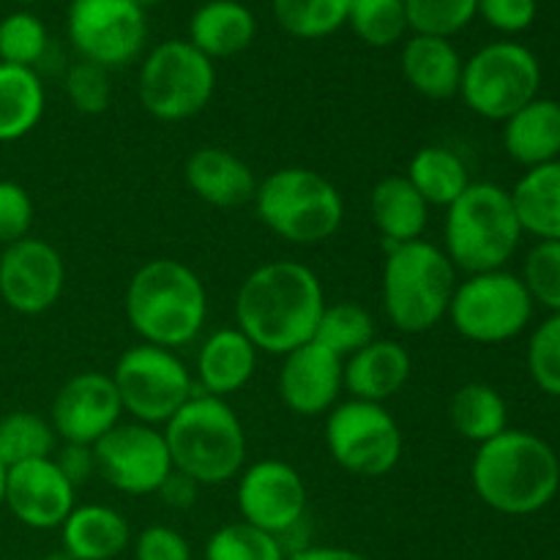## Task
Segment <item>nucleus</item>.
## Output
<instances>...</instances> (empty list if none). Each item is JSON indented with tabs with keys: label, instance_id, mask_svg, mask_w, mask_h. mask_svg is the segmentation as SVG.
Masks as SVG:
<instances>
[{
	"label": "nucleus",
	"instance_id": "47",
	"mask_svg": "<svg viewBox=\"0 0 560 560\" xmlns=\"http://www.w3.org/2000/svg\"><path fill=\"white\" fill-rule=\"evenodd\" d=\"M288 560H370L361 552L348 550V547H301L290 552Z\"/></svg>",
	"mask_w": 560,
	"mask_h": 560
},
{
	"label": "nucleus",
	"instance_id": "6",
	"mask_svg": "<svg viewBox=\"0 0 560 560\" xmlns=\"http://www.w3.org/2000/svg\"><path fill=\"white\" fill-rule=\"evenodd\" d=\"M523 241V224L514 211L512 191L479 180L470 184L443 219V252L457 271H501Z\"/></svg>",
	"mask_w": 560,
	"mask_h": 560
},
{
	"label": "nucleus",
	"instance_id": "14",
	"mask_svg": "<svg viewBox=\"0 0 560 560\" xmlns=\"http://www.w3.org/2000/svg\"><path fill=\"white\" fill-rule=\"evenodd\" d=\"M96 474L124 495H156L173 474L167 441L159 427L120 421L102 441L93 443Z\"/></svg>",
	"mask_w": 560,
	"mask_h": 560
},
{
	"label": "nucleus",
	"instance_id": "20",
	"mask_svg": "<svg viewBox=\"0 0 560 560\" xmlns=\"http://www.w3.org/2000/svg\"><path fill=\"white\" fill-rule=\"evenodd\" d=\"M184 180L197 200L213 208H241L255 200L257 175L228 148H197L184 164Z\"/></svg>",
	"mask_w": 560,
	"mask_h": 560
},
{
	"label": "nucleus",
	"instance_id": "33",
	"mask_svg": "<svg viewBox=\"0 0 560 560\" xmlns=\"http://www.w3.org/2000/svg\"><path fill=\"white\" fill-rule=\"evenodd\" d=\"M58 452V435L44 416L33 410H14L0 419V463L5 468L52 457Z\"/></svg>",
	"mask_w": 560,
	"mask_h": 560
},
{
	"label": "nucleus",
	"instance_id": "39",
	"mask_svg": "<svg viewBox=\"0 0 560 560\" xmlns=\"http://www.w3.org/2000/svg\"><path fill=\"white\" fill-rule=\"evenodd\" d=\"M534 304L560 312V241H539L525 257L523 277Z\"/></svg>",
	"mask_w": 560,
	"mask_h": 560
},
{
	"label": "nucleus",
	"instance_id": "27",
	"mask_svg": "<svg viewBox=\"0 0 560 560\" xmlns=\"http://www.w3.org/2000/svg\"><path fill=\"white\" fill-rule=\"evenodd\" d=\"M503 148L528 170L560 159V102L536 96L503 120Z\"/></svg>",
	"mask_w": 560,
	"mask_h": 560
},
{
	"label": "nucleus",
	"instance_id": "40",
	"mask_svg": "<svg viewBox=\"0 0 560 560\" xmlns=\"http://www.w3.org/2000/svg\"><path fill=\"white\" fill-rule=\"evenodd\" d=\"M528 372L541 392L560 397V312L547 317L530 337Z\"/></svg>",
	"mask_w": 560,
	"mask_h": 560
},
{
	"label": "nucleus",
	"instance_id": "10",
	"mask_svg": "<svg viewBox=\"0 0 560 560\" xmlns=\"http://www.w3.org/2000/svg\"><path fill=\"white\" fill-rule=\"evenodd\" d=\"M124 413L140 424H167L191 397L195 377L175 350L140 342L120 353L113 370Z\"/></svg>",
	"mask_w": 560,
	"mask_h": 560
},
{
	"label": "nucleus",
	"instance_id": "45",
	"mask_svg": "<svg viewBox=\"0 0 560 560\" xmlns=\"http://www.w3.org/2000/svg\"><path fill=\"white\" fill-rule=\"evenodd\" d=\"M58 468L63 470L66 479L80 490L82 485L96 476V457H93V446H80V443H63L58 454H52Z\"/></svg>",
	"mask_w": 560,
	"mask_h": 560
},
{
	"label": "nucleus",
	"instance_id": "26",
	"mask_svg": "<svg viewBox=\"0 0 560 560\" xmlns=\"http://www.w3.org/2000/svg\"><path fill=\"white\" fill-rule=\"evenodd\" d=\"M370 213L386 246L424 238L430 224V206L405 175H386L377 180L370 195Z\"/></svg>",
	"mask_w": 560,
	"mask_h": 560
},
{
	"label": "nucleus",
	"instance_id": "48",
	"mask_svg": "<svg viewBox=\"0 0 560 560\" xmlns=\"http://www.w3.org/2000/svg\"><path fill=\"white\" fill-rule=\"evenodd\" d=\"M5 465L0 463V509H3V503H5Z\"/></svg>",
	"mask_w": 560,
	"mask_h": 560
},
{
	"label": "nucleus",
	"instance_id": "42",
	"mask_svg": "<svg viewBox=\"0 0 560 560\" xmlns=\"http://www.w3.org/2000/svg\"><path fill=\"white\" fill-rule=\"evenodd\" d=\"M36 217L31 191L16 180H0V246L27 238Z\"/></svg>",
	"mask_w": 560,
	"mask_h": 560
},
{
	"label": "nucleus",
	"instance_id": "12",
	"mask_svg": "<svg viewBox=\"0 0 560 560\" xmlns=\"http://www.w3.org/2000/svg\"><path fill=\"white\" fill-rule=\"evenodd\" d=\"M326 446L345 474L381 479L397 468L405 443L386 405L345 399L326 416Z\"/></svg>",
	"mask_w": 560,
	"mask_h": 560
},
{
	"label": "nucleus",
	"instance_id": "19",
	"mask_svg": "<svg viewBox=\"0 0 560 560\" xmlns=\"http://www.w3.org/2000/svg\"><path fill=\"white\" fill-rule=\"evenodd\" d=\"M277 388L290 413L304 419L328 416L345 392V361L312 339L282 355Z\"/></svg>",
	"mask_w": 560,
	"mask_h": 560
},
{
	"label": "nucleus",
	"instance_id": "49",
	"mask_svg": "<svg viewBox=\"0 0 560 560\" xmlns=\"http://www.w3.org/2000/svg\"><path fill=\"white\" fill-rule=\"evenodd\" d=\"M131 3H135V5H140V9L145 11V9H151V5L162 3V0H131Z\"/></svg>",
	"mask_w": 560,
	"mask_h": 560
},
{
	"label": "nucleus",
	"instance_id": "30",
	"mask_svg": "<svg viewBox=\"0 0 560 560\" xmlns=\"http://www.w3.org/2000/svg\"><path fill=\"white\" fill-rule=\"evenodd\" d=\"M405 178L424 197L430 208H448L474 180L468 164L446 145H424L413 153Z\"/></svg>",
	"mask_w": 560,
	"mask_h": 560
},
{
	"label": "nucleus",
	"instance_id": "34",
	"mask_svg": "<svg viewBox=\"0 0 560 560\" xmlns=\"http://www.w3.org/2000/svg\"><path fill=\"white\" fill-rule=\"evenodd\" d=\"M350 0H273V20L288 36L315 42L348 25Z\"/></svg>",
	"mask_w": 560,
	"mask_h": 560
},
{
	"label": "nucleus",
	"instance_id": "41",
	"mask_svg": "<svg viewBox=\"0 0 560 560\" xmlns=\"http://www.w3.org/2000/svg\"><path fill=\"white\" fill-rule=\"evenodd\" d=\"M63 88L71 107L80 115H102L107 113L109 102H113L109 71L96 63H88V60H77V63L66 71Z\"/></svg>",
	"mask_w": 560,
	"mask_h": 560
},
{
	"label": "nucleus",
	"instance_id": "11",
	"mask_svg": "<svg viewBox=\"0 0 560 560\" xmlns=\"http://www.w3.org/2000/svg\"><path fill=\"white\" fill-rule=\"evenodd\" d=\"M534 315V299L517 273L485 271L457 282L448 320L454 331L476 345H501L520 337Z\"/></svg>",
	"mask_w": 560,
	"mask_h": 560
},
{
	"label": "nucleus",
	"instance_id": "22",
	"mask_svg": "<svg viewBox=\"0 0 560 560\" xmlns=\"http://www.w3.org/2000/svg\"><path fill=\"white\" fill-rule=\"evenodd\" d=\"M260 350L238 326L217 328L197 350V392L228 399L249 386Z\"/></svg>",
	"mask_w": 560,
	"mask_h": 560
},
{
	"label": "nucleus",
	"instance_id": "25",
	"mask_svg": "<svg viewBox=\"0 0 560 560\" xmlns=\"http://www.w3.org/2000/svg\"><path fill=\"white\" fill-rule=\"evenodd\" d=\"M255 36L257 20L241 0H208L189 20V44L211 60L241 55Z\"/></svg>",
	"mask_w": 560,
	"mask_h": 560
},
{
	"label": "nucleus",
	"instance_id": "1",
	"mask_svg": "<svg viewBox=\"0 0 560 560\" xmlns=\"http://www.w3.org/2000/svg\"><path fill=\"white\" fill-rule=\"evenodd\" d=\"M326 310L323 282L299 260H271L257 266L235 295V326L260 353L288 355L312 342Z\"/></svg>",
	"mask_w": 560,
	"mask_h": 560
},
{
	"label": "nucleus",
	"instance_id": "7",
	"mask_svg": "<svg viewBox=\"0 0 560 560\" xmlns=\"http://www.w3.org/2000/svg\"><path fill=\"white\" fill-rule=\"evenodd\" d=\"M257 219L295 246H317L334 238L345 222V200L337 186L310 167H282L266 175L255 191Z\"/></svg>",
	"mask_w": 560,
	"mask_h": 560
},
{
	"label": "nucleus",
	"instance_id": "9",
	"mask_svg": "<svg viewBox=\"0 0 560 560\" xmlns=\"http://www.w3.org/2000/svg\"><path fill=\"white\" fill-rule=\"evenodd\" d=\"M539 88V58L525 44L492 42L465 60L459 96L474 115L503 124L534 102Z\"/></svg>",
	"mask_w": 560,
	"mask_h": 560
},
{
	"label": "nucleus",
	"instance_id": "5",
	"mask_svg": "<svg viewBox=\"0 0 560 560\" xmlns=\"http://www.w3.org/2000/svg\"><path fill=\"white\" fill-rule=\"evenodd\" d=\"M457 290V268L443 246L419 238L386 246L381 301L388 323L402 334H427L446 320Z\"/></svg>",
	"mask_w": 560,
	"mask_h": 560
},
{
	"label": "nucleus",
	"instance_id": "35",
	"mask_svg": "<svg viewBox=\"0 0 560 560\" xmlns=\"http://www.w3.org/2000/svg\"><path fill=\"white\" fill-rule=\"evenodd\" d=\"M206 560H288L284 541L249 523H228L206 541Z\"/></svg>",
	"mask_w": 560,
	"mask_h": 560
},
{
	"label": "nucleus",
	"instance_id": "18",
	"mask_svg": "<svg viewBox=\"0 0 560 560\" xmlns=\"http://www.w3.org/2000/svg\"><path fill=\"white\" fill-rule=\"evenodd\" d=\"M77 506L71 485L52 457L31 459L5 470V503L11 517L31 530H60Z\"/></svg>",
	"mask_w": 560,
	"mask_h": 560
},
{
	"label": "nucleus",
	"instance_id": "17",
	"mask_svg": "<svg viewBox=\"0 0 560 560\" xmlns=\"http://www.w3.org/2000/svg\"><path fill=\"white\" fill-rule=\"evenodd\" d=\"M124 421V405L113 377L104 372H80L58 388L49 408V424L60 443L93 446Z\"/></svg>",
	"mask_w": 560,
	"mask_h": 560
},
{
	"label": "nucleus",
	"instance_id": "8",
	"mask_svg": "<svg viewBox=\"0 0 560 560\" xmlns=\"http://www.w3.org/2000/svg\"><path fill=\"white\" fill-rule=\"evenodd\" d=\"M217 91V66L189 38L156 44L142 58L137 74V98L151 118L180 124L211 104Z\"/></svg>",
	"mask_w": 560,
	"mask_h": 560
},
{
	"label": "nucleus",
	"instance_id": "2",
	"mask_svg": "<svg viewBox=\"0 0 560 560\" xmlns=\"http://www.w3.org/2000/svg\"><path fill=\"white\" fill-rule=\"evenodd\" d=\"M470 481L492 512L525 517L550 506L558 495L560 459L534 432L506 430L476 448Z\"/></svg>",
	"mask_w": 560,
	"mask_h": 560
},
{
	"label": "nucleus",
	"instance_id": "38",
	"mask_svg": "<svg viewBox=\"0 0 560 560\" xmlns=\"http://www.w3.org/2000/svg\"><path fill=\"white\" fill-rule=\"evenodd\" d=\"M479 0H405L410 33L452 38L476 20Z\"/></svg>",
	"mask_w": 560,
	"mask_h": 560
},
{
	"label": "nucleus",
	"instance_id": "21",
	"mask_svg": "<svg viewBox=\"0 0 560 560\" xmlns=\"http://www.w3.org/2000/svg\"><path fill=\"white\" fill-rule=\"evenodd\" d=\"M413 359L397 339L375 337L366 348L345 359V392L350 399L383 405L397 397L410 381Z\"/></svg>",
	"mask_w": 560,
	"mask_h": 560
},
{
	"label": "nucleus",
	"instance_id": "51",
	"mask_svg": "<svg viewBox=\"0 0 560 560\" xmlns=\"http://www.w3.org/2000/svg\"><path fill=\"white\" fill-rule=\"evenodd\" d=\"M16 3H25L27 5V3H36V0H16Z\"/></svg>",
	"mask_w": 560,
	"mask_h": 560
},
{
	"label": "nucleus",
	"instance_id": "4",
	"mask_svg": "<svg viewBox=\"0 0 560 560\" xmlns=\"http://www.w3.org/2000/svg\"><path fill=\"white\" fill-rule=\"evenodd\" d=\"M162 432L173 468L197 487L228 485L246 468V430L228 399L195 392Z\"/></svg>",
	"mask_w": 560,
	"mask_h": 560
},
{
	"label": "nucleus",
	"instance_id": "32",
	"mask_svg": "<svg viewBox=\"0 0 560 560\" xmlns=\"http://www.w3.org/2000/svg\"><path fill=\"white\" fill-rule=\"evenodd\" d=\"M375 337V320L366 306H361L359 301H337L326 304L312 339L345 361L366 348Z\"/></svg>",
	"mask_w": 560,
	"mask_h": 560
},
{
	"label": "nucleus",
	"instance_id": "43",
	"mask_svg": "<svg viewBox=\"0 0 560 560\" xmlns=\"http://www.w3.org/2000/svg\"><path fill=\"white\" fill-rule=\"evenodd\" d=\"M135 560H191V545L170 525H148L135 539Z\"/></svg>",
	"mask_w": 560,
	"mask_h": 560
},
{
	"label": "nucleus",
	"instance_id": "24",
	"mask_svg": "<svg viewBox=\"0 0 560 560\" xmlns=\"http://www.w3.org/2000/svg\"><path fill=\"white\" fill-rule=\"evenodd\" d=\"M60 541L71 560H115L131 545V528L118 509L82 503L60 525Z\"/></svg>",
	"mask_w": 560,
	"mask_h": 560
},
{
	"label": "nucleus",
	"instance_id": "46",
	"mask_svg": "<svg viewBox=\"0 0 560 560\" xmlns=\"http://www.w3.org/2000/svg\"><path fill=\"white\" fill-rule=\"evenodd\" d=\"M197 490H200V487H197L195 481L186 479V476L178 474V470H173V474H170V479L164 481L162 487H159L156 495L162 498L164 506L178 509V512H184V509L195 506Z\"/></svg>",
	"mask_w": 560,
	"mask_h": 560
},
{
	"label": "nucleus",
	"instance_id": "13",
	"mask_svg": "<svg viewBox=\"0 0 560 560\" xmlns=\"http://www.w3.org/2000/svg\"><path fill=\"white\" fill-rule=\"evenodd\" d=\"M66 31L80 60L107 71L140 58L148 42L145 11L131 0H71Z\"/></svg>",
	"mask_w": 560,
	"mask_h": 560
},
{
	"label": "nucleus",
	"instance_id": "50",
	"mask_svg": "<svg viewBox=\"0 0 560 560\" xmlns=\"http://www.w3.org/2000/svg\"><path fill=\"white\" fill-rule=\"evenodd\" d=\"M42 560H71L69 556H66L63 550H58V552H49V556H44Z\"/></svg>",
	"mask_w": 560,
	"mask_h": 560
},
{
	"label": "nucleus",
	"instance_id": "31",
	"mask_svg": "<svg viewBox=\"0 0 560 560\" xmlns=\"http://www.w3.org/2000/svg\"><path fill=\"white\" fill-rule=\"evenodd\" d=\"M448 419L459 438L481 446L509 430L506 399L490 383H465L448 402Z\"/></svg>",
	"mask_w": 560,
	"mask_h": 560
},
{
	"label": "nucleus",
	"instance_id": "37",
	"mask_svg": "<svg viewBox=\"0 0 560 560\" xmlns=\"http://www.w3.org/2000/svg\"><path fill=\"white\" fill-rule=\"evenodd\" d=\"M47 49V25L33 11H11L0 20V63L36 69Z\"/></svg>",
	"mask_w": 560,
	"mask_h": 560
},
{
	"label": "nucleus",
	"instance_id": "3",
	"mask_svg": "<svg viewBox=\"0 0 560 560\" xmlns=\"http://www.w3.org/2000/svg\"><path fill=\"white\" fill-rule=\"evenodd\" d=\"M124 312L131 331L156 348H184L200 337L208 320V293L186 262L156 257L126 284Z\"/></svg>",
	"mask_w": 560,
	"mask_h": 560
},
{
	"label": "nucleus",
	"instance_id": "15",
	"mask_svg": "<svg viewBox=\"0 0 560 560\" xmlns=\"http://www.w3.org/2000/svg\"><path fill=\"white\" fill-rule=\"evenodd\" d=\"M235 498L244 523L279 539L304 523L310 503L301 474L282 459H257L241 470Z\"/></svg>",
	"mask_w": 560,
	"mask_h": 560
},
{
	"label": "nucleus",
	"instance_id": "28",
	"mask_svg": "<svg viewBox=\"0 0 560 560\" xmlns=\"http://www.w3.org/2000/svg\"><path fill=\"white\" fill-rule=\"evenodd\" d=\"M523 233L539 241H560V159L528 170L512 189Z\"/></svg>",
	"mask_w": 560,
	"mask_h": 560
},
{
	"label": "nucleus",
	"instance_id": "44",
	"mask_svg": "<svg viewBox=\"0 0 560 560\" xmlns=\"http://www.w3.org/2000/svg\"><path fill=\"white\" fill-rule=\"evenodd\" d=\"M536 0H479L476 14L501 33H523L536 20Z\"/></svg>",
	"mask_w": 560,
	"mask_h": 560
},
{
	"label": "nucleus",
	"instance_id": "23",
	"mask_svg": "<svg viewBox=\"0 0 560 560\" xmlns=\"http://www.w3.org/2000/svg\"><path fill=\"white\" fill-rule=\"evenodd\" d=\"M463 66L465 60L452 44V38L410 33L402 55H399V69H402L405 82L419 96L432 98V102H446V98L459 96Z\"/></svg>",
	"mask_w": 560,
	"mask_h": 560
},
{
	"label": "nucleus",
	"instance_id": "16",
	"mask_svg": "<svg viewBox=\"0 0 560 560\" xmlns=\"http://www.w3.org/2000/svg\"><path fill=\"white\" fill-rule=\"evenodd\" d=\"M66 290V262L44 238L16 241L0 252V299L11 312L25 317L44 315Z\"/></svg>",
	"mask_w": 560,
	"mask_h": 560
},
{
	"label": "nucleus",
	"instance_id": "36",
	"mask_svg": "<svg viewBox=\"0 0 560 560\" xmlns=\"http://www.w3.org/2000/svg\"><path fill=\"white\" fill-rule=\"evenodd\" d=\"M348 25L370 47H392L410 31L405 0H350Z\"/></svg>",
	"mask_w": 560,
	"mask_h": 560
},
{
	"label": "nucleus",
	"instance_id": "29",
	"mask_svg": "<svg viewBox=\"0 0 560 560\" xmlns=\"http://www.w3.org/2000/svg\"><path fill=\"white\" fill-rule=\"evenodd\" d=\"M47 93L36 69L0 63V142L31 135L44 118Z\"/></svg>",
	"mask_w": 560,
	"mask_h": 560
}]
</instances>
